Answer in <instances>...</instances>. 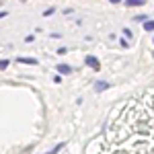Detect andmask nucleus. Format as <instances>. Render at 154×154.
<instances>
[{"label": "nucleus", "mask_w": 154, "mask_h": 154, "mask_svg": "<svg viewBox=\"0 0 154 154\" xmlns=\"http://www.w3.org/2000/svg\"><path fill=\"white\" fill-rule=\"evenodd\" d=\"M84 62H86V66H91V68H93V70H101V62H99V60L95 58V56H86V60H84Z\"/></svg>", "instance_id": "1"}, {"label": "nucleus", "mask_w": 154, "mask_h": 154, "mask_svg": "<svg viewBox=\"0 0 154 154\" xmlns=\"http://www.w3.org/2000/svg\"><path fill=\"white\" fill-rule=\"evenodd\" d=\"M56 70H58L60 74H70V72H72V68L68 66V64H60V66L56 68Z\"/></svg>", "instance_id": "2"}, {"label": "nucleus", "mask_w": 154, "mask_h": 154, "mask_svg": "<svg viewBox=\"0 0 154 154\" xmlns=\"http://www.w3.org/2000/svg\"><path fill=\"white\" fill-rule=\"evenodd\" d=\"M19 64H29V66H35L37 60H33V58H19Z\"/></svg>", "instance_id": "3"}, {"label": "nucleus", "mask_w": 154, "mask_h": 154, "mask_svg": "<svg viewBox=\"0 0 154 154\" xmlns=\"http://www.w3.org/2000/svg\"><path fill=\"white\" fill-rule=\"evenodd\" d=\"M144 4V0H128L125 2V6H142Z\"/></svg>", "instance_id": "4"}, {"label": "nucleus", "mask_w": 154, "mask_h": 154, "mask_svg": "<svg viewBox=\"0 0 154 154\" xmlns=\"http://www.w3.org/2000/svg\"><path fill=\"white\" fill-rule=\"evenodd\" d=\"M95 88H97V91H105V88H109V84H107V82H97Z\"/></svg>", "instance_id": "5"}, {"label": "nucleus", "mask_w": 154, "mask_h": 154, "mask_svg": "<svg viewBox=\"0 0 154 154\" xmlns=\"http://www.w3.org/2000/svg\"><path fill=\"white\" fill-rule=\"evenodd\" d=\"M144 29H146V31H152V29H154V21H148V23H144Z\"/></svg>", "instance_id": "6"}, {"label": "nucleus", "mask_w": 154, "mask_h": 154, "mask_svg": "<svg viewBox=\"0 0 154 154\" xmlns=\"http://www.w3.org/2000/svg\"><path fill=\"white\" fill-rule=\"evenodd\" d=\"M8 66V60H0V70H4Z\"/></svg>", "instance_id": "7"}, {"label": "nucleus", "mask_w": 154, "mask_h": 154, "mask_svg": "<svg viewBox=\"0 0 154 154\" xmlns=\"http://www.w3.org/2000/svg\"><path fill=\"white\" fill-rule=\"evenodd\" d=\"M111 2H113V4H117V2H121V0H111Z\"/></svg>", "instance_id": "8"}, {"label": "nucleus", "mask_w": 154, "mask_h": 154, "mask_svg": "<svg viewBox=\"0 0 154 154\" xmlns=\"http://www.w3.org/2000/svg\"><path fill=\"white\" fill-rule=\"evenodd\" d=\"M152 41H154V37H152Z\"/></svg>", "instance_id": "9"}]
</instances>
